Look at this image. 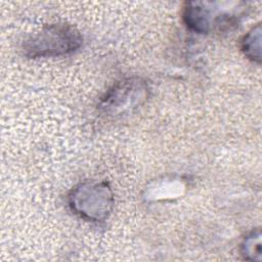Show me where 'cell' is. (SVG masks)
<instances>
[{
  "mask_svg": "<svg viewBox=\"0 0 262 262\" xmlns=\"http://www.w3.org/2000/svg\"><path fill=\"white\" fill-rule=\"evenodd\" d=\"M83 43L80 31L73 25L56 23L44 26L23 42V51L27 57H56L71 54Z\"/></svg>",
  "mask_w": 262,
  "mask_h": 262,
  "instance_id": "6da1fadb",
  "label": "cell"
},
{
  "mask_svg": "<svg viewBox=\"0 0 262 262\" xmlns=\"http://www.w3.org/2000/svg\"><path fill=\"white\" fill-rule=\"evenodd\" d=\"M225 9L215 7V2L189 1L183 7L182 18L189 30L199 34H208L215 29L224 31L234 26L239 17V13Z\"/></svg>",
  "mask_w": 262,
  "mask_h": 262,
  "instance_id": "277c9868",
  "label": "cell"
},
{
  "mask_svg": "<svg viewBox=\"0 0 262 262\" xmlns=\"http://www.w3.org/2000/svg\"><path fill=\"white\" fill-rule=\"evenodd\" d=\"M149 91L147 82L139 77L122 79L105 92L98 108L106 117H122L141 106L147 100Z\"/></svg>",
  "mask_w": 262,
  "mask_h": 262,
  "instance_id": "3957f363",
  "label": "cell"
},
{
  "mask_svg": "<svg viewBox=\"0 0 262 262\" xmlns=\"http://www.w3.org/2000/svg\"><path fill=\"white\" fill-rule=\"evenodd\" d=\"M261 25L258 24L244 36L241 43L242 51L247 58L257 63L261 62Z\"/></svg>",
  "mask_w": 262,
  "mask_h": 262,
  "instance_id": "5b68a950",
  "label": "cell"
},
{
  "mask_svg": "<svg viewBox=\"0 0 262 262\" xmlns=\"http://www.w3.org/2000/svg\"><path fill=\"white\" fill-rule=\"evenodd\" d=\"M241 253L246 260L261 261V231L254 229L241 244Z\"/></svg>",
  "mask_w": 262,
  "mask_h": 262,
  "instance_id": "8992f818",
  "label": "cell"
},
{
  "mask_svg": "<svg viewBox=\"0 0 262 262\" xmlns=\"http://www.w3.org/2000/svg\"><path fill=\"white\" fill-rule=\"evenodd\" d=\"M68 203L72 212L80 218L89 222H102L111 215L115 198L105 181L85 180L72 188Z\"/></svg>",
  "mask_w": 262,
  "mask_h": 262,
  "instance_id": "7a4b0ae2",
  "label": "cell"
}]
</instances>
